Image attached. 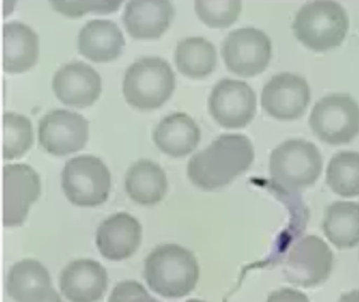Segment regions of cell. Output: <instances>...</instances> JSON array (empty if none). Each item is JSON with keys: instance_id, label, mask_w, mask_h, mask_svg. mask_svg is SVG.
<instances>
[{"instance_id": "1", "label": "cell", "mask_w": 359, "mask_h": 302, "mask_svg": "<svg viewBox=\"0 0 359 302\" xmlns=\"http://www.w3.org/2000/svg\"><path fill=\"white\" fill-rule=\"evenodd\" d=\"M255 159L252 142L239 133L217 137L205 150L191 157L187 176L195 187L213 192L229 185L249 171Z\"/></svg>"}, {"instance_id": "2", "label": "cell", "mask_w": 359, "mask_h": 302, "mask_svg": "<svg viewBox=\"0 0 359 302\" xmlns=\"http://www.w3.org/2000/svg\"><path fill=\"white\" fill-rule=\"evenodd\" d=\"M144 279L151 291L166 298L187 296L200 279V265L187 248L164 243L155 247L144 263Z\"/></svg>"}, {"instance_id": "3", "label": "cell", "mask_w": 359, "mask_h": 302, "mask_svg": "<svg viewBox=\"0 0 359 302\" xmlns=\"http://www.w3.org/2000/svg\"><path fill=\"white\" fill-rule=\"evenodd\" d=\"M292 29L306 48L327 52L342 45L348 34L349 18L337 1H310L297 13Z\"/></svg>"}, {"instance_id": "4", "label": "cell", "mask_w": 359, "mask_h": 302, "mask_svg": "<svg viewBox=\"0 0 359 302\" xmlns=\"http://www.w3.org/2000/svg\"><path fill=\"white\" fill-rule=\"evenodd\" d=\"M176 78L169 62L160 57H142L125 73L122 93L128 105L138 110L159 109L174 94Z\"/></svg>"}, {"instance_id": "5", "label": "cell", "mask_w": 359, "mask_h": 302, "mask_svg": "<svg viewBox=\"0 0 359 302\" xmlns=\"http://www.w3.org/2000/svg\"><path fill=\"white\" fill-rule=\"evenodd\" d=\"M323 171L319 148L305 140H290L269 156V176L283 192H297L313 187Z\"/></svg>"}, {"instance_id": "6", "label": "cell", "mask_w": 359, "mask_h": 302, "mask_svg": "<svg viewBox=\"0 0 359 302\" xmlns=\"http://www.w3.org/2000/svg\"><path fill=\"white\" fill-rule=\"evenodd\" d=\"M309 127L319 141L330 146L348 145L359 135V105L348 94H331L316 101Z\"/></svg>"}, {"instance_id": "7", "label": "cell", "mask_w": 359, "mask_h": 302, "mask_svg": "<svg viewBox=\"0 0 359 302\" xmlns=\"http://www.w3.org/2000/svg\"><path fill=\"white\" fill-rule=\"evenodd\" d=\"M62 189L75 206H100L110 197V171L97 157H75L62 171Z\"/></svg>"}, {"instance_id": "8", "label": "cell", "mask_w": 359, "mask_h": 302, "mask_svg": "<svg viewBox=\"0 0 359 302\" xmlns=\"http://www.w3.org/2000/svg\"><path fill=\"white\" fill-rule=\"evenodd\" d=\"M228 71L235 76L252 78L264 73L272 58V42L266 32L255 27L231 31L222 46Z\"/></svg>"}, {"instance_id": "9", "label": "cell", "mask_w": 359, "mask_h": 302, "mask_svg": "<svg viewBox=\"0 0 359 302\" xmlns=\"http://www.w3.org/2000/svg\"><path fill=\"white\" fill-rule=\"evenodd\" d=\"M334 269V253L320 237L306 236L295 243L285 259V274L297 287L324 284Z\"/></svg>"}, {"instance_id": "10", "label": "cell", "mask_w": 359, "mask_h": 302, "mask_svg": "<svg viewBox=\"0 0 359 302\" xmlns=\"http://www.w3.org/2000/svg\"><path fill=\"white\" fill-rule=\"evenodd\" d=\"M208 110L219 126L244 129L254 120L257 98L246 81L223 79L210 91Z\"/></svg>"}, {"instance_id": "11", "label": "cell", "mask_w": 359, "mask_h": 302, "mask_svg": "<svg viewBox=\"0 0 359 302\" xmlns=\"http://www.w3.org/2000/svg\"><path fill=\"white\" fill-rule=\"evenodd\" d=\"M89 140V122L73 111L57 109L39 124V142L52 156H67L84 150Z\"/></svg>"}, {"instance_id": "12", "label": "cell", "mask_w": 359, "mask_h": 302, "mask_svg": "<svg viewBox=\"0 0 359 302\" xmlns=\"http://www.w3.org/2000/svg\"><path fill=\"white\" fill-rule=\"evenodd\" d=\"M41 195V179L27 164H6L3 168V225L22 226L32 204Z\"/></svg>"}, {"instance_id": "13", "label": "cell", "mask_w": 359, "mask_h": 302, "mask_svg": "<svg viewBox=\"0 0 359 302\" xmlns=\"http://www.w3.org/2000/svg\"><path fill=\"white\" fill-rule=\"evenodd\" d=\"M311 99L308 81L298 74L283 72L272 77L262 89L261 105L280 121H294L304 115Z\"/></svg>"}, {"instance_id": "14", "label": "cell", "mask_w": 359, "mask_h": 302, "mask_svg": "<svg viewBox=\"0 0 359 302\" xmlns=\"http://www.w3.org/2000/svg\"><path fill=\"white\" fill-rule=\"evenodd\" d=\"M52 89L65 105L84 109L94 105L102 91L101 77L84 62H72L60 67L52 79Z\"/></svg>"}, {"instance_id": "15", "label": "cell", "mask_w": 359, "mask_h": 302, "mask_svg": "<svg viewBox=\"0 0 359 302\" xmlns=\"http://www.w3.org/2000/svg\"><path fill=\"white\" fill-rule=\"evenodd\" d=\"M143 228L127 212H117L100 223L96 232V246L102 257L120 262L132 257L140 248Z\"/></svg>"}, {"instance_id": "16", "label": "cell", "mask_w": 359, "mask_h": 302, "mask_svg": "<svg viewBox=\"0 0 359 302\" xmlns=\"http://www.w3.org/2000/svg\"><path fill=\"white\" fill-rule=\"evenodd\" d=\"M107 273L93 259H76L62 270L60 291L69 302H99L107 289Z\"/></svg>"}, {"instance_id": "17", "label": "cell", "mask_w": 359, "mask_h": 302, "mask_svg": "<svg viewBox=\"0 0 359 302\" xmlns=\"http://www.w3.org/2000/svg\"><path fill=\"white\" fill-rule=\"evenodd\" d=\"M174 16V6L168 0H130L122 20L133 39L158 40L168 31Z\"/></svg>"}, {"instance_id": "18", "label": "cell", "mask_w": 359, "mask_h": 302, "mask_svg": "<svg viewBox=\"0 0 359 302\" xmlns=\"http://www.w3.org/2000/svg\"><path fill=\"white\" fill-rule=\"evenodd\" d=\"M40 53L39 36L30 26L19 21L3 26V70L21 74L36 66Z\"/></svg>"}, {"instance_id": "19", "label": "cell", "mask_w": 359, "mask_h": 302, "mask_svg": "<svg viewBox=\"0 0 359 302\" xmlns=\"http://www.w3.org/2000/svg\"><path fill=\"white\" fill-rule=\"evenodd\" d=\"M126 45L120 27L111 20H90L78 35V51L95 63H107L120 57Z\"/></svg>"}, {"instance_id": "20", "label": "cell", "mask_w": 359, "mask_h": 302, "mask_svg": "<svg viewBox=\"0 0 359 302\" xmlns=\"http://www.w3.org/2000/svg\"><path fill=\"white\" fill-rule=\"evenodd\" d=\"M201 140L196 121L185 112H175L160 121L153 132V141L160 151L174 158L191 155Z\"/></svg>"}, {"instance_id": "21", "label": "cell", "mask_w": 359, "mask_h": 302, "mask_svg": "<svg viewBox=\"0 0 359 302\" xmlns=\"http://www.w3.org/2000/svg\"><path fill=\"white\" fill-rule=\"evenodd\" d=\"M169 183L164 169L149 159L135 162L127 171L125 189L132 202L153 206L164 200Z\"/></svg>"}, {"instance_id": "22", "label": "cell", "mask_w": 359, "mask_h": 302, "mask_svg": "<svg viewBox=\"0 0 359 302\" xmlns=\"http://www.w3.org/2000/svg\"><path fill=\"white\" fill-rule=\"evenodd\" d=\"M325 236L334 247L349 249L359 244V204L334 202L327 206L323 221Z\"/></svg>"}, {"instance_id": "23", "label": "cell", "mask_w": 359, "mask_h": 302, "mask_svg": "<svg viewBox=\"0 0 359 302\" xmlns=\"http://www.w3.org/2000/svg\"><path fill=\"white\" fill-rule=\"evenodd\" d=\"M175 65L184 76L202 79L215 72L217 51L213 44L203 37H187L176 46Z\"/></svg>"}, {"instance_id": "24", "label": "cell", "mask_w": 359, "mask_h": 302, "mask_svg": "<svg viewBox=\"0 0 359 302\" xmlns=\"http://www.w3.org/2000/svg\"><path fill=\"white\" fill-rule=\"evenodd\" d=\"M50 285H52V279L45 265L30 258L15 263L6 279V291L15 302H22L29 294L39 287Z\"/></svg>"}, {"instance_id": "25", "label": "cell", "mask_w": 359, "mask_h": 302, "mask_svg": "<svg viewBox=\"0 0 359 302\" xmlns=\"http://www.w3.org/2000/svg\"><path fill=\"white\" fill-rule=\"evenodd\" d=\"M326 183L339 197H359V153L344 151L336 153L326 169Z\"/></svg>"}, {"instance_id": "26", "label": "cell", "mask_w": 359, "mask_h": 302, "mask_svg": "<svg viewBox=\"0 0 359 302\" xmlns=\"http://www.w3.org/2000/svg\"><path fill=\"white\" fill-rule=\"evenodd\" d=\"M34 145L32 124L26 116L6 111L3 115V158L13 161L24 157Z\"/></svg>"}, {"instance_id": "27", "label": "cell", "mask_w": 359, "mask_h": 302, "mask_svg": "<svg viewBox=\"0 0 359 302\" xmlns=\"http://www.w3.org/2000/svg\"><path fill=\"white\" fill-rule=\"evenodd\" d=\"M243 4L239 0H197L195 11L198 19L212 29H226L239 19Z\"/></svg>"}, {"instance_id": "28", "label": "cell", "mask_w": 359, "mask_h": 302, "mask_svg": "<svg viewBox=\"0 0 359 302\" xmlns=\"http://www.w3.org/2000/svg\"><path fill=\"white\" fill-rule=\"evenodd\" d=\"M50 6L57 13H60L68 18H81L86 13L97 14H110L117 11L122 6V1H70V0H55L50 1Z\"/></svg>"}, {"instance_id": "29", "label": "cell", "mask_w": 359, "mask_h": 302, "mask_svg": "<svg viewBox=\"0 0 359 302\" xmlns=\"http://www.w3.org/2000/svg\"><path fill=\"white\" fill-rule=\"evenodd\" d=\"M109 302H160L150 295L140 282L135 280L121 282L114 287Z\"/></svg>"}, {"instance_id": "30", "label": "cell", "mask_w": 359, "mask_h": 302, "mask_svg": "<svg viewBox=\"0 0 359 302\" xmlns=\"http://www.w3.org/2000/svg\"><path fill=\"white\" fill-rule=\"evenodd\" d=\"M266 302H310L309 297L306 296L303 292L290 289V287H283L280 290L271 292L269 298Z\"/></svg>"}, {"instance_id": "31", "label": "cell", "mask_w": 359, "mask_h": 302, "mask_svg": "<svg viewBox=\"0 0 359 302\" xmlns=\"http://www.w3.org/2000/svg\"><path fill=\"white\" fill-rule=\"evenodd\" d=\"M22 302H63L60 294L55 291V287H39L35 291L31 292L24 298Z\"/></svg>"}, {"instance_id": "32", "label": "cell", "mask_w": 359, "mask_h": 302, "mask_svg": "<svg viewBox=\"0 0 359 302\" xmlns=\"http://www.w3.org/2000/svg\"><path fill=\"white\" fill-rule=\"evenodd\" d=\"M339 302H359V290L346 292L339 297Z\"/></svg>"}, {"instance_id": "33", "label": "cell", "mask_w": 359, "mask_h": 302, "mask_svg": "<svg viewBox=\"0 0 359 302\" xmlns=\"http://www.w3.org/2000/svg\"><path fill=\"white\" fill-rule=\"evenodd\" d=\"M186 302H207V301H203V300H200V298H191V300H189V301H186Z\"/></svg>"}]
</instances>
